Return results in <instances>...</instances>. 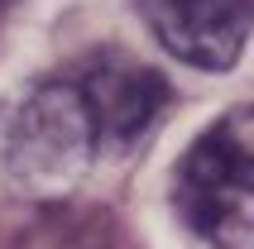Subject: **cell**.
I'll list each match as a JSON object with an SVG mask.
<instances>
[{"mask_svg":"<svg viewBox=\"0 0 254 249\" xmlns=\"http://www.w3.org/2000/svg\"><path fill=\"white\" fill-rule=\"evenodd\" d=\"M96 149V124L77 82H39L0 111V168L19 192H67Z\"/></svg>","mask_w":254,"mask_h":249,"instance_id":"obj_1","label":"cell"},{"mask_svg":"<svg viewBox=\"0 0 254 249\" xmlns=\"http://www.w3.org/2000/svg\"><path fill=\"white\" fill-rule=\"evenodd\" d=\"M178 211L211 249H254V106H235L183 153Z\"/></svg>","mask_w":254,"mask_h":249,"instance_id":"obj_2","label":"cell"},{"mask_svg":"<svg viewBox=\"0 0 254 249\" xmlns=\"http://www.w3.org/2000/svg\"><path fill=\"white\" fill-rule=\"evenodd\" d=\"M154 39L178 62L226 72L245 53L254 29V0H139Z\"/></svg>","mask_w":254,"mask_h":249,"instance_id":"obj_3","label":"cell"},{"mask_svg":"<svg viewBox=\"0 0 254 249\" xmlns=\"http://www.w3.org/2000/svg\"><path fill=\"white\" fill-rule=\"evenodd\" d=\"M77 86L86 96L101 149H129L134 139L149 134V124L168 106V82L154 67H144V62H134L125 53H101L82 72Z\"/></svg>","mask_w":254,"mask_h":249,"instance_id":"obj_4","label":"cell"}]
</instances>
